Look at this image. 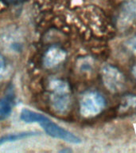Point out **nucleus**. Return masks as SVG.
Returning a JSON list of instances; mask_svg holds the SVG:
<instances>
[{
  "label": "nucleus",
  "mask_w": 136,
  "mask_h": 153,
  "mask_svg": "<svg viewBox=\"0 0 136 153\" xmlns=\"http://www.w3.org/2000/svg\"><path fill=\"white\" fill-rule=\"evenodd\" d=\"M2 2H5L7 5H13V6H15V5L21 4L22 2H26V0H2Z\"/></svg>",
  "instance_id": "9b49d317"
},
{
  "label": "nucleus",
  "mask_w": 136,
  "mask_h": 153,
  "mask_svg": "<svg viewBox=\"0 0 136 153\" xmlns=\"http://www.w3.org/2000/svg\"><path fill=\"white\" fill-rule=\"evenodd\" d=\"M129 46H130L131 50H133L134 51H136V37L132 38L131 40H130Z\"/></svg>",
  "instance_id": "f8f14e48"
},
{
  "label": "nucleus",
  "mask_w": 136,
  "mask_h": 153,
  "mask_svg": "<svg viewBox=\"0 0 136 153\" xmlns=\"http://www.w3.org/2000/svg\"><path fill=\"white\" fill-rule=\"evenodd\" d=\"M14 105V94L10 91L0 98V121L10 116Z\"/></svg>",
  "instance_id": "423d86ee"
},
{
  "label": "nucleus",
  "mask_w": 136,
  "mask_h": 153,
  "mask_svg": "<svg viewBox=\"0 0 136 153\" xmlns=\"http://www.w3.org/2000/svg\"><path fill=\"white\" fill-rule=\"evenodd\" d=\"M102 80L106 88L112 93L121 91L124 87L125 77L116 67L110 65L102 69Z\"/></svg>",
  "instance_id": "20e7f679"
},
{
  "label": "nucleus",
  "mask_w": 136,
  "mask_h": 153,
  "mask_svg": "<svg viewBox=\"0 0 136 153\" xmlns=\"http://www.w3.org/2000/svg\"><path fill=\"white\" fill-rule=\"evenodd\" d=\"M132 74H133L134 77H135L136 80V65H135V66L132 68Z\"/></svg>",
  "instance_id": "ddd939ff"
},
{
  "label": "nucleus",
  "mask_w": 136,
  "mask_h": 153,
  "mask_svg": "<svg viewBox=\"0 0 136 153\" xmlns=\"http://www.w3.org/2000/svg\"><path fill=\"white\" fill-rule=\"evenodd\" d=\"M106 105L104 97L96 91H88L80 100V113L84 117H92L100 114Z\"/></svg>",
  "instance_id": "7ed1b4c3"
},
{
  "label": "nucleus",
  "mask_w": 136,
  "mask_h": 153,
  "mask_svg": "<svg viewBox=\"0 0 136 153\" xmlns=\"http://www.w3.org/2000/svg\"><path fill=\"white\" fill-rule=\"evenodd\" d=\"M67 53L60 46L52 45L46 50L43 57V64L46 69H53L65 61Z\"/></svg>",
  "instance_id": "39448f33"
},
{
  "label": "nucleus",
  "mask_w": 136,
  "mask_h": 153,
  "mask_svg": "<svg viewBox=\"0 0 136 153\" xmlns=\"http://www.w3.org/2000/svg\"><path fill=\"white\" fill-rule=\"evenodd\" d=\"M20 119L26 123H38L42 127L49 136L53 138L59 139L71 143H80L81 142V140L78 136L52 121L45 115L25 108L21 111Z\"/></svg>",
  "instance_id": "f257e3e1"
},
{
  "label": "nucleus",
  "mask_w": 136,
  "mask_h": 153,
  "mask_svg": "<svg viewBox=\"0 0 136 153\" xmlns=\"http://www.w3.org/2000/svg\"><path fill=\"white\" fill-rule=\"evenodd\" d=\"M50 88L52 92L50 100L52 108L61 114L68 112L71 105L70 87L68 82L56 79L50 82Z\"/></svg>",
  "instance_id": "f03ea898"
},
{
  "label": "nucleus",
  "mask_w": 136,
  "mask_h": 153,
  "mask_svg": "<svg viewBox=\"0 0 136 153\" xmlns=\"http://www.w3.org/2000/svg\"><path fill=\"white\" fill-rule=\"evenodd\" d=\"M6 67H7V64H6V60H5L4 57L2 55L0 54V81L2 80L4 75L5 70H6Z\"/></svg>",
  "instance_id": "9d476101"
},
{
  "label": "nucleus",
  "mask_w": 136,
  "mask_h": 153,
  "mask_svg": "<svg viewBox=\"0 0 136 153\" xmlns=\"http://www.w3.org/2000/svg\"><path fill=\"white\" fill-rule=\"evenodd\" d=\"M122 19L126 22H136V0H126L122 7Z\"/></svg>",
  "instance_id": "0eeeda50"
},
{
  "label": "nucleus",
  "mask_w": 136,
  "mask_h": 153,
  "mask_svg": "<svg viewBox=\"0 0 136 153\" xmlns=\"http://www.w3.org/2000/svg\"><path fill=\"white\" fill-rule=\"evenodd\" d=\"M36 135H38V133L35 132V131H21V132L4 135V136L0 137V146L3 145L5 143L20 140H22V139L32 137V136H36Z\"/></svg>",
  "instance_id": "6e6552de"
},
{
  "label": "nucleus",
  "mask_w": 136,
  "mask_h": 153,
  "mask_svg": "<svg viewBox=\"0 0 136 153\" xmlns=\"http://www.w3.org/2000/svg\"><path fill=\"white\" fill-rule=\"evenodd\" d=\"M131 108H136V96L135 95H128L126 96L123 98V100L122 101V105L120 108L124 111L128 110Z\"/></svg>",
  "instance_id": "1a4fd4ad"
}]
</instances>
